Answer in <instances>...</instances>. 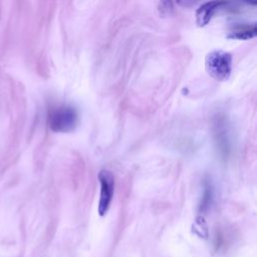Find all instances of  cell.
<instances>
[{
    "label": "cell",
    "instance_id": "obj_1",
    "mask_svg": "<svg viewBox=\"0 0 257 257\" xmlns=\"http://www.w3.org/2000/svg\"><path fill=\"white\" fill-rule=\"evenodd\" d=\"M207 74L217 82H226L232 72V56L223 50L209 52L205 58Z\"/></svg>",
    "mask_w": 257,
    "mask_h": 257
},
{
    "label": "cell",
    "instance_id": "obj_2",
    "mask_svg": "<svg viewBox=\"0 0 257 257\" xmlns=\"http://www.w3.org/2000/svg\"><path fill=\"white\" fill-rule=\"evenodd\" d=\"M78 114L70 106H62L54 108L48 116L50 130L56 133H70L78 126Z\"/></svg>",
    "mask_w": 257,
    "mask_h": 257
},
{
    "label": "cell",
    "instance_id": "obj_3",
    "mask_svg": "<svg viewBox=\"0 0 257 257\" xmlns=\"http://www.w3.org/2000/svg\"><path fill=\"white\" fill-rule=\"evenodd\" d=\"M98 181L100 186V200L98 212L100 217L106 216L108 211L110 208V204L114 194V174L106 170L102 169L98 173Z\"/></svg>",
    "mask_w": 257,
    "mask_h": 257
},
{
    "label": "cell",
    "instance_id": "obj_4",
    "mask_svg": "<svg viewBox=\"0 0 257 257\" xmlns=\"http://www.w3.org/2000/svg\"><path fill=\"white\" fill-rule=\"evenodd\" d=\"M226 0H211L209 2L202 4L196 10V24L199 28L206 26L212 20L217 10L226 6Z\"/></svg>",
    "mask_w": 257,
    "mask_h": 257
},
{
    "label": "cell",
    "instance_id": "obj_5",
    "mask_svg": "<svg viewBox=\"0 0 257 257\" xmlns=\"http://www.w3.org/2000/svg\"><path fill=\"white\" fill-rule=\"evenodd\" d=\"M215 142L219 149V152L223 158L229 156L231 152V141H230V133L229 128L224 122H218L215 124L214 128Z\"/></svg>",
    "mask_w": 257,
    "mask_h": 257
},
{
    "label": "cell",
    "instance_id": "obj_6",
    "mask_svg": "<svg viewBox=\"0 0 257 257\" xmlns=\"http://www.w3.org/2000/svg\"><path fill=\"white\" fill-rule=\"evenodd\" d=\"M257 36V28L254 24L251 26H244L238 28L227 36L228 40H248L256 38Z\"/></svg>",
    "mask_w": 257,
    "mask_h": 257
},
{
    "label": "cell",
    "instance_id": "obj_7",
    "mask_svg": "<svg viewBox=\"0 0 257 257\" xmlns=\"http://www.w3.org/2000/svg\"><path fill=\"white\" fill-rule=\"evenodd\" d=\"M213 200H214V188L212 183L209 180H207L205 182L203 197L200 203V214L205 213L210 209L211 205L213 204Z\"/></svg>",
    "mask_w": 257,
    "mask_h": 257
},
{
    "label": "cell",
    "instance_id": "obj_8",
    "mask_svg": "<svg viewBox=\"0 0 257 257\" xmlns=\"http://www.w3.org/2000/svg\"><path fill=\"white\" fill-rule=\"evenodd\" d=\"M158 10H159V14L161 16H163V18L170 16L174 10L173 0H160Z\"/></svg>",
    "mask_w": 257,
    "mask_h": 257
},
{
    "label": "cell",
    "instance_id": "obj_9",
    "mask_svg": "<svg viewBox=\"0 0 257 257\" xmlns=\"http://www.w3.org/2000/svg\"><path fill=\"white\" fill-rule=\"evenodd\" d=\"M193 231L196 233L197 231H201L199 236L202 238H207L208 236V228H207V224L204 220V218L202 217V215L198 216L195 220V223L193 225Z\"/></svg>",
    "mask_w": 257,
    "mask_h": 257
},
{
    "label": "cell",
    "instance_id": "obj_10",
    "mask_svg": "<svg viewBox=\"0 0 257 257\" xmlns=\"http://www.w3.org/2000/svg\"><path fill=\"white\" fill-rule=\"evenodd\" d=\"M199 2L200 0H177L179 6H181L182 8H190L194 6Z\"/></svg>",
    "mask_w": 257,
    "mask_h": 257
},
{
    "label": "cell",
    "instance_id": "obj_11",
    "mask_svg": "<svg viewBox=\"0 0 257 257\" xmlns=\"http://www.w3.org/2000/svg\"><path fill=\"white\" fill-rule=\"evenodd\" d=\"M241 2H246V4H248L250 6H257V0H241Z\"/></svg>",
    "mask_w": 257,
    "mask_h": 257
}]
</instances>
